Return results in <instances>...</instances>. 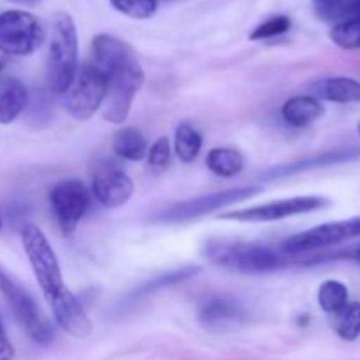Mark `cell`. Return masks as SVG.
Returning <instances> with one entry per match:
<instances>
[{
  "label": "cell",
  "mask_w": 360,
  "mask_h": 360,
  "mask_svg": "<svg viewBox=\"0 0 360 360\" xmlns=\"http://www.w3.org/2000/svg\"><path fill=\"white\" fill-rule=\"evenodd\" d=\"M340 257H350V259L357 260V262L360 264V245H357L355 248H352V250H343V252L336 253V255H334V259H340Z\"/></svg>",
  "instance_id": "cell-32"
},
{
  "label": "cell",
  "mask_w": 360,
  "mask_h": 360,
  "mask_svg": "<svg viewBox=\"0 0 360 360\" xmlns=\"http://www.w3.org/2000/svg\"><path fill=\"white\" fill-rule=\"evenodd\" d=\"M16 287H18V285L14 283V281L11 280V278L7 276V274L4 273L2 269H0V292H2L6 297H9V295L13 294L14 290H16Z\"/></svg>",
  "instance_id": "cell-31"
},
{
  "label": "cell",
  "mask_w": 360,
  "mask_h": 360,
  "mask_svg": "<svg viewBox=\"0 0 360 360\" xmlns=\"http://www.w3.org/2000/svg\"><path fill=\"white\" fill-rule=\"evenodd\" d=\"M206 165L220 178H234L245 169V158L231 148H213L206 157Z\"/></svg>",
  "instance_id": "cell-19"
},
{
  "label": "cell",
  "mask_w": 360,
  "mask_h": 360,
  "mask_svg": "<svg viewBox=\"0 0 360 360\" xmlns=\"http://www.w3.org/2000/svg\"><path fill=\"white\" fill-rule=\"evenodd\" d=\"M360 236V217L350 218L343 221H330V224L319 225L309 231L295 234L281 243L283 255H299V253L316 252V250L329 248L341 241Z\"/></svg>",
  "instance_id": "cell-9"
},
{
  "label": "cell",
  "mask_w": 360,
  "mask_h": 360,
  "mask_svg": "<svg viewBox=\"0 0 360 360\" xmlns=\"http://www.w3.org/2000/svg\"><path fill=\"white\" fill-rule=\"evenodd\" d=\"M2 67H4V63H2V60H0V69H2Z\"/></svg>",
  "instance_id": "cell-37"
},
{
  "label": "cell",
  "mask_w": 360,
  "mask_h": 360,
  "mask_svg": "<svg viewBox=\"0 0 360 360\" xmlns=\"http://www.w3.org/2000/svg\"><path fill=\"white\" fill-rule=\"evenodd\" d=\"M118 13L134 20H148L157 13L158 0H109Z\"/></svg>",
  "instance_id": "cell-26"
},
{
  "label": "cell",
  "mask_w": 360,
  "mask_h": 360,
  "mask_svg": "<svg viewBox=\"0 0 360 360\" xmlns=\"http://www.w3.org/2000/svg\"><path fill=\"white\" fill-rule=\"evenodd\" d=\"M199 271H200L199 267L186 266V267H181V269L171 271V273H167V274H162V276H158V278H155V280H150V281H146L144 285H141V287L136 290V294H132V297H143V295L153 294V292L160 290V288H164V287H171V285L181 283V281L190 280L192 276H195Z\"/></svg>",
  "instance_id": "cell-25"
},
{
  "label": "cell",
  "mask_w": 360,
  "mask_h": 360,
  "mask_svg": "<svg viewBox=\"0 0 360 360\" xmlns=\"http://www.w3.org/2000/svg\"><path fill=\"white\" fill-rule=\"evenodd\" d=\"M357 132H359V137H360V122H359V125H357Z\"/></svg>",
  "instance_id": "cell-35"
},
{
  "label": "cell",
  "mask_w": 360,
  "mask_h": 360,
  "mask_svg": "<svg viewBox=\"0 0 360 360\" xmlns=\"http://www.w3.org/2000/svg\"><path fill=\"white\" fill-rule=\"evenodd\" d=\"M11 2L21 4V6H37V4H41L42 0H11Z\"/></svg>",
  "instance_id": "cell-33"
},
{
  "label": "cell",
  "mask_w": 360,
  "mask_h": 360,
  "mask_svg": "<svg viewBox=\"0 0 360 360\" xmlns=\"http://www.w3.org/2000/svg\"><path fill=\"white\" fill-rule=\"evenodd\" d=\"M359 151H333V153H322L319 157L308 158V160L297 162L294 165H287V167L274 169V171L267 172L266 178H281V176L295 174V172L306 171V169H315V167H327V165L338 164V162L350 160V158L357 157Z\"/></svg>",
  "instance_id": "cell-20"
},
{
  "label": "cell",
  "mask_w": 360,
  "mask_h": 360,
  "mask_svg": "<svg viewBox=\"0 0 360 360\" xmlns=\"http://www.w3.org/2000/svg\"><path fill=\"white\" fill-rule=\"evenodd\" d=\"M46 37L41 20L32 13L11 9L0 13V51L11 56H28L37 51Z\"/></svg>",
  "instance_id": "cell-5"
},
{
  "label": "cell",
  "mask_w": 360,
  "mask_h": 360,
  "mask_svg": "<svg viewBox=\"0 0 360 360\" xmlns=\"http://www.w3.org/2000/svg\"><path fill=\"white\" fill-rule=\"evenodd\" d=\"M21 243H23L25 253H27L28 262L35 274V280H37L46 301H49L63 288L58 259L37 225L27 224L21 229Z\"/></svg>",
  "instance_id": "cell-4"
},
{
  "label": "cell",
  "mask_w": 360,
  "mask_h": 360,
  "mask_svg": "<svg viewBox=\"0 0 360 360\" xmlns=\"http://www.w3.org/2000/svg\"><path fill=\"white\" fill-rule=\"evenodd\" d=\"M77 28L72 16L56 13L51 21L48 49V83L55 94H63L77 74Z\"/></svg>",
  "instance_id": "cell-2"
},
{
  "label": "cell",
  "mask_w": 360,
  "mask_h": 360,
  "mask_svg": "<svg viewBox=\"0 0 360 360\" xmlns=\"http://www.w3.org/2000/svg\"><path fill=\"white\" fill-rule=\"evenodd\" d=\"M14 355V350H13V345H11V341L7 340V334L6 330H4V326L2 322H0V360H11Z\"/></svg>",
  "instance_id": "cell-30"
},
{
  "label": "cell",
  "mask_w": 360,
  "mask_h": 360,
  "mask_svg": "<svg viewBox=\"0 0 360 360\" xmlns=\"http://www.w3.org/2000/svg\"><path fill=\"white\" fill-rule=\"evenodd\" d=\"M108 94V77L90 62L77 70L76 79L67 90L65 108L72 118L90 120L104 104Z\"/></svg>",
  "instance_id": "cell-6"
},
{
  "label": "cell",
  "mask_w": 360,
  "mask_h": 360,
  "mask_svg": "<svg viewBox=\"0 0 360 360\" xmlns=\"http://www.w3.org/2000/svg\"><path fill=\"white\" fill-rule=\"evenodd\" d=\"M292 20L288 16H273L269 20L262 21L255 30L250 34L252 41H264V39H273L278 35H283L290 30Z\"/></svg>",
  "instance_id": "cell-28"
},
{
  "label": "cell",
  "mask_w": 360,
  "mask_h": 360,
  "mask_svg": "<svg viewBox=\"0 0 360 360\" xmlns=\"http://www.w3.org/2000/svg\"><path fill=\"white\" fill-rule=\"evenodd\" d=\"M245 309L231 295H210L199 304V322L207 330L225 333L241 326Z\"/></svg>",
  "instance_id": "cell-12"
},
{
  "label": "cell",
  "mask_w": 360,
  "mask_h": 360,
  "mask_svg": "<svg viewBox=\"0 0 360 360\" xmlns=\"http://www.w3.org/2000/svg\"><path fill=\"white\" fill-rule=\"evenodd\" d=\"M112 151L125 160L139 162L148 155V143L137 129L123 127L112 136Z\"/></svg>",
  "instance_id": "cell-18"
},
{
  "label": "cell",
  "mask_w": 360,
  "mask_h": 360,
  "mask_svg": "<svg viewBox=\"0 0 360 360\" xmlns=\"http://www.w3.org/2000/svg\"><path fill=\"white\" fill-rule=\"evenodd\" d=\"M323 115L322 102L311 95H295L281 105L285 123L295 129H304Z\"/></svg>",
  "instance_id": "cell-15"
},
{
  "label": "cell",
  "mask_w": 360,
  "mask_h": 360,
  "mask_svg": "<svg viewBox=\"0 0 360 360\" xmlns=\"http://www.w3.org/2000/svg\"><path fill=\"white\" fill-rule=\"evenodd\" d=\"M260 190H262L260 186H243V188H231L225 190V192L210 193V195H200L195 197V199L183 200V202L155 214L153 220L162 221V224H178V221L181 224V221L195 220V218L213 213V211L221 210V207L232 206V204L250 199V197L257 195Z\"/></svg>",
  "instance_id": "cell-7"
},
{
  "label": "cell",
  "mask_w": 360,
  "mask_h": 360,
  "mask_svg": "<svg viewBox=\"0 0 360 360\" xmlns=\"http://www.w3.org/2000/svg\"><path fill=\"white\" fill-rule=\"evenodd\" d=\"M6 299L9 301L14 316H16V320L20 322V326L23 327L25 333H27L35 343L39 345L51 343L53 338H55L51 326H49L48 320L42 316V313L39 311L34 299H32L23 288L16 287V290Z\"/></svg>",
  "instance_id": "cell-13"
},
{
  "label": "cell",
  "mask_w": 360,
  "mask_h": 360,
  "mask_svg": "<svg viewBox=\"0 0 360 360\" xmlns=\"http://www.w3.org/2000/svg\"><path fill=\"white\" fill-rule=\"evenodd\" d=\"M319 304L322 311L336 315L348 304L347 285L338 280H327L319 288Z\"/></svg>",
  "instance_id": "cell-22"
},
{
  "label": "cell",
  "mask_w": 360,
  "mask_h": 360,
  "mask_svg": "<svg viewBox=\"0 0 360 360\" xmlns=\"http://www.w3.org/2000/svg\"><path fill=\"white\" fill-rule=\"evenodd\" d=\"M49 200L58 227L63 234H72L90 207V192L77 179H65L53 186Z\"/></svg>",
  "instance_id": "cell-10"
},
{
  "label": "cell",
  "mask_w": 360,
  "mask_h": 360,
  "mask_svg": "<svg viewBox=\"0 0 360 360\" xmlns=\"http://www.w3.org/2000/svg\"><path fill=\"white\" fill-rule=\"evenodd\" d=\"M330 41L341 49H360V13L338 21L330 30Z\"/></svg>",
  "instance_id": "cell-23"
},
{
  "label": "cell",
  "mask_w": 360,
  "mask_h": 360,
  "mask_svg": "<svg viewBox=\"0 0 360 360\" xmlns=\"http://www.w3.org/2000/svg\"><path fill=\"white\" fill-rule=\"evenodd\" d=\"M146 157L151 167L157 169V171H162V169L167 167L169 160H171V144H169V141L165 137H158L151 144L150 150H148Z\"/></svg>",
  "instance_id": "cell-29"
},
{
  "label": "cell",
  "mask_w": 360,
  "mask_h": 360,
  "mask_svg": "<svg viewBox=\"0 0 360 360\" xmlns=\"http://www.w3.org/2000/svg\"><path fill=\"white\" fill-rule=\"evenodd\" d=\"M91 193L102 206L120 207L132 197L134 183L116 165L101 164L91 178Z\"/></svg>",
  "instance_id": "cell-11"
},
{
  "label": "cell",
  "mask_w": 360,
  "mask_h": 360,
  "mask_svg": "<svg viewBox=\"0 0 360 360\" xmlns=\"http://www.w3.org/2000/svg\"><path fill=\"white\" fill-rule=\"evenodd\" d=\"M204 255L211 264L239 273H269L287 266L283 253L257 243L210 239L204 246Z\"/></svg>",
  "instance_id": "cell-3"
},
{
  "label": "cell",
  "mask_w": 360,
  "mask_h": 360,
  "mask_svg": "<svg viewBox=\"0 0 360 360\" xmlns=\"http://www.w3.org/2000/svg\"><path fill=\"white\" fill-rule=\"evenodd\" d=\"M360 13V0H352V13L350 14H357Z\"/></svg>",
  "instance_id": "cell-34"
},
{
  "label": "cell",
  "mask_w": 360,
  "mask_h": 360,
  "mask_svg": "<svg viewBox=\"0 0 360 360\" xmlns=\"http://www.w3.org/2000/svg\"><path fill=\"white\" fill-rule=\"evenodd\" d=\"M28 104V91L23 83L18 79H9L0 86V123L14 122Z\"/></svg>",
  "instance_id": "cell-17"
},
{
  "label": "cell",
  "mask_w": 360,
  "mask_h": 360,
  "mask_svg": "<svg viewBox=\"0 0 360 360\" xmlns=\"http://www.w3.org/2000/svg\"><path fill=\"white\" fill-rule=\"evenodd\" d=\"M90 63L108 77L104 120L122 125L129 118L134 97L144 83V72L136 53L122 39L109 34L95 35Z\"/></svg>",
  "instance_id": "cell-1"
},
{
  "label": "cell",
  "mask_w": 360,
  "mask_h": 360,
  "mask_svg": "<svg viewBox=\"0 0 360 360\" xmlns=\"http://www.w3.org/2000/svg\"><path fill=\"white\" fill-rule=\"evenodd\" d=\"M0 231H2V217H0Z\"/></svg>",
  "instance_id": "cell-36"
},
{
  "label": "cell",
  "mask_w": 360,
  "mask_h": 360,
  "mask_svg": "<svg viewBox=\"0 0 360 360\" xmlns=\"http://www.w3.org/2000/svg\"><path fill=\"white\" fill-rule=\"evenodd\" d=\"M49 306L53 309V316H55L56 323L65 330L67 334L74 338H88L91 334V322L88 319L86 311L83 309V306L79 304V301L76 299V295L69 290V288L63 287L62 290L56 295H53L49 299Z\"/></svg>",
  "instance_id": "cell-14"
},
{
  "label": "cell",
  "mask_w": 360,
  "mask_h": 360,
  "mask_svg": "<svg viewBox=\"0 0 360 360\" xmlns=\"http://www.w3.org/2000/svg\"><path fill=\"white\" fill-rule=\"evenodd\" d=\"M315 11L322 20L341 21L350 16L352 0H313Z\"/></svg>",
  "instance_id": "cell-27"
},
{
  "label": "cell",
  "mask_w": 360,
  "mask_h": 360,
  "mask_svg": "<svg viewBox=\"0 0 360 360\" xmlns=\"http://www.w3.org/2000/svg\"><path fill=\"white\" fill-rule=\"evenodd\" d=\"M334 330L345 341H355L360 336V302H348L334 315Z\"/></svg>",
  "instance_id": "cell-24"
},
{
  "label": "cell",
  "mask_w": 360,
  "mask_h": 360,
  "mask_svg": "<svg viewBox=\"0 0 360 360\" xmlns=\"http://www.w3.org/2000/svg\"><path fill=\"white\" fill-rule=\"evenodd\" d=\"M202 148V137L197 132L195 127L190 123H179L174 134V151L178 158L185 164L195 160Z\"/></svg>",
  "instance_id": "cell-21"
},
{
  "label": "cell",
  "mask_w": 360,
  "mask_h": 360,
  "mask_svg": "<svg viewBox=\"0 0 360 360\" xmlns=\"http://www.w3.org/2000/svg\"><path fill=\"white\" fill-rule=\"evenodd\" d=\"M329 200L319 195H302L292 199L273 200V202L260 204V206L245 207V210H232L229 213H221V220L243 221V224H260V221H276L283 218L306 214L311 211L322 210Z\"/></svg>",
  "instance_id": "cell-8"
},
{
  "label": "cell",
  "mask_w": 360,
  "mask_h": 360,
  "mask_svg": "<svg viewBox=\"0 0 360 360\" xmlns=\"http://www.w3.org/2000/svg\"><path fill=\"white\" fill-rule=\"evenodd\" d=\"M313 91H315L316 97L336 102V104L360 102V81L354 79V77H327V79L316 83Z\"/></svg>",
  "instance_id": "cell-16"
}]
</instances>
